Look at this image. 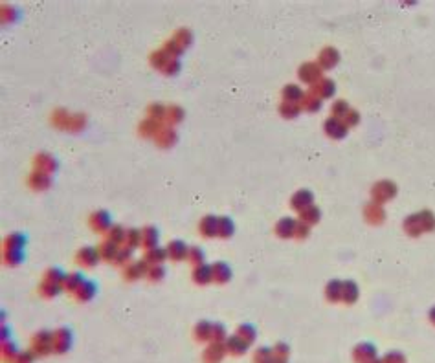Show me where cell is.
<instances>
[{"label": "cell", "instance_id": "6da1fadb", "mask_svg": "<svg viewBox=\"0 0 435 363\" xmlns=\"http://www.w3.org/2000/svg\"><path fill=\"white\" fill-rule=\"evenodd\" d=\"M54 339H55V334H50V332H41L37 334L35 338V351L41 352V354H46L54 349Z\"/></svg>", "mask_w": 435, "mask_h": 363}, {"label": "cell", "instance_id": "7a4b0ae2", "mask_svg": "<svg viewBox=\"0 0 435 363\" xmlns=\"http://www.w3.org/2000/svg\"><path fill=\"white\" fill-rule=\"evenodd\" d=\"M68 347H70V330L61 328V330L55 332L54 349L57 352H65V351H68Z\"/></svg>", "mask_w": 435, "mask_h": 363}, {"label": "cell", "instance_id": "3957f363", "mask_svg": "<svg viewBox=\"0 0 435 363\" xmlns=\"http://www.w3.org/2000/svg\"><path fill=\"white\" fill-rule=\"evenodd\" d=\"M222 356H224V349L218 345V343L210 345L204 352V360L208 363H218L220 360H222Z\"/></svg>", "mask_w": 435, "mask_h": 363}, {"label": "cell", "instance_id": "277c9868", "mask_svg": "<svg viewBox=\"0 0 435 363\" xmlns=\"http://www.w3.org/2000/svg\"><path fill=\"white\" fill-rule=\"evenodd\" d=\"M226 347H228V351L231 352H235V354H239V352H242L244 349H246V343L242 341L239 336H233V338L228 339V343H226Z\"/></svg>", "mask_w": 435, "mask_h": 363}, {"label": "cell", "instance_id": "5b68a950", "mask_svg": "<svg viewBox=\"0 0 435 363\" xmlns=\"http://www.w3.org/2000/svg\"><path fill=\"white\" fill-rule=\"evenodd\" d=\"M212 328L213 327L210 325V323H200L199 327H197V338L202 339V341L208 339L210 336H212Z\"/></svg>", "mask_w": 435, "mask_h": 363}, {"label": "cell", "instance_id": "8992f818", "mask_svg": "<svg viewBox=\"0 0 435 363\" xmlns=\"http://www.w3.org/2000/svg\"><path fill=\"white\" fill-rule=\"evenodd\" d=\"M254 328L250 327H241V332H239V338L244 341V343H250L252 339H254Z\"/></svg>", "mask_w": 435, "mask_h": 363}, {"label": "cell", "instance_id": "52a82bcc", "mask_svg": "<svg viewBox=\"0 0 435 363\" xmlns=\"http://www.w3.org/2000/svg\"><path fill=\"white\" fill-rule=\"evenodd\" d=\"M212 336L215 339H222L224 338V327H222V325H215V327L212 328Z\"/></svg>", "mask_w": 435, "mask_h": 363}, {"label": "cell", "instance_id": "ba28073f", "mask_svg": "<svg viewBox=\"0 0 435 363\" xmlns=\"http://www.w3.org/2000/svg\"><path fill=\"white\" fill-rule=\"evenodd\" d=\"M33 362V354L31 352H24V354H18L17 363H31Z\"/></svg>", "mask_w": 435, "mask_h": 363}, {"label": "cell", "instance_id": "9c48e42d", "mask_svg": "<svg viewBox=\"0 0 435 363\" xmlns=\"http://www.w3.org/2000/svg\"><path fill=\"white\" fill-rule=\"evenodd\" d=\"M15 352H17V347L13 345V343H9V345H7V343H4V356L13 358V356H15Z\"/></svg>", "mask_w": 435, "mask_h": 363}, {"label": "cell", "instance_id": "30bf717a", "mask_svg": "<svg viewBox=\"0 0 435 363\" xmlns=\"http://www.w3.org/2000/svg\"><path fill=\"white\" fill-rule=\"evenodd\" d=\"M373 363H380V362H373Z\"/></svg>", "mask_w": 435, "mask_h": 363}]
</instances>
